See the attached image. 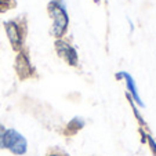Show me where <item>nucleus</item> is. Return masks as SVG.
Segmentation results:
<instances>
[{
    "instance_id": "4",
    "label": "nucleus",
    "mask_w": 156,
    "mask_h": 156,
    "mask_svg": "<svg viewBox=\"0 0 156 156\" xmlns=\"http://www.w3.org/2000/svg\"><path fill=\"white\" fill-rule=\"evenodd\" d=\"M15 71L20 75L21 79H28L33 75V68L30 65L29 59L25 54H20L17 57V61H15Z\"/></svg>"
},
{
    "instance_id": "6",
    "label": "nucleus",
    "mask_w": 156,
    "mask_h": 156,
    "mask_svg": "<svg viewBox=\"0 0 156 156\" xmlns=\"http://www.w3.org/2000/svg\"><path fill=\"white\" fill-rule=\"evenodd\" d=\"M120 76H123L124 79H126V84H127V88L130 90V93L133 94V97H134V100L137 101V102L140 104V105H142V101L141 98H140L138 93H137V87H136V83H134V80H133V77L130 76L129 73H126V72H123V73H120Z\"/></svg>"
},
{
    "instance_id": "3",
    "label": "nucleus",
    "mask_w": 156,
    "mask_h": 156,
    "mask_svg": "<svg viewBox=\"0 0 156 156\" xmlns=\"http://www.w3.org/2000/svg\"><path fill=\"white\" fill-rule=\"evenodd\" d=\"M55 50L61 58H64L69 65H76L77 64V54L73 48L65 41H55Z\"/></svg>"
},
{
    "instance_id": "5",
    "label": "nucleus",
    "mask_w": 156,
    "mask_h": 156,
    "mask_svg": "<svg viewBox=\"0 0 156 156\" xmlns=\"http://www.w3.org/2000/svg\"><path fill=\"white\" fill-rule=\"evenodd\" d=\"M6 30H7V35H9L10 43L12 44V47H14L15 50H20L21 46H22V35H21L17 24L12 22V21L6 22Z\"/></svg>"
},
{
    "instance_id": "9",
    "label": "nucleus",
    "mask_w": 156,
    "mask_h": 156,
    "mask_svg": "<svg viewBox=\"0 0 156 156\" xmlns=\"http://www.w3.org/2000/svg\"><path fill=\"white\" fill-rule=\"evenodd\" d=\"M148 142H149V147H151V149H152L153 155L156 156V144H155V141H153L151 137H148Z\"/></svg>"
},
{
    "instance_id": "10",
    "label": "nucleus",
    "mask_w": 156,
    "mask_h": 156,
    "mask_svg": "<svg viewBox=\"0 0 156 156\" xmlns=\"http://www.w3.org/2000/svg\"><path fill=\"white\" fill-rule=\"evenodd\" d=\"M4 130H6V129H4V127L2 126V124H0V142H2V137H3V133H4Z\"/></svg>"
},
{
    "instance_id": "2",
    "label": "nucleus",
    "mask_w": 156,
    "mask_h": 156,
    "mask_svg": "<svg viewBox=\"0 0 156 156\" xmlns=\"http://www.w3.org/2000/svg\"><path fill=\"white\" fill-rule=\"evenodd\" d=\"M48 12H50L51 18L54 20L53 35L55 37H61L64 35V32L66 30V27H68V14L65 11L64 6L59 4L58 2H51L50 6H48Z\"/></svg>"
},
{
    "instance_id": "1",
    "label": "nucleus",
    "mask_w": 156,
    "mask_h": 156,
    "mask_svg": "<svg viewBox=\"0 0 156 156\" xmlns=\"http://www.w3.org/2000/svg\"><path fill=\"white\" fill-rule=\"evenodd\" d=\"M0 148H6L14 155H24L27 152V140L15 130H4Z\"/></svg>"
},
{
    "instance_id": "8",
    "label": "nucleus",
    "mask_w": 156,
    "mask_h": 156,
    "mask_svg": "<svg viewBox=\"0 0 156 156\" xmlns=\"http://www.w3.org/2000/svg\"><path fill=\"white\" fill-rule=\"evenodd\" d=\"M11 6V0H0V11L6 10Z\"/></svg>"
},
{
    "instance_id": "7",
    "label": "nucleus",
    "mask_w": 156,
    "mask_h": 156,
    "mask_svg": "<svg viewBox=\"0 0 156 156\" xmlns=\"http://www.w3.org/2000/svg\"><path fill=\"white\" fill-rule=\"evenodd\" d=\"M83 120L82 119H73L72 122H69L68 127H66V134H75V133H77L80 129L83 127Z\"/></svg>"
},
{
    "instance_id": "11",
    "label": "nucleus",
    "mask_w": 156,
    "mask_h": 156,
    "mask_svg": "<svg viewBox=\"0 0 156 156\" xmlns=\"http://www.w3.org/2000/svg\"><path fill=\"white\" fill-rule=\"evenodd\" d=\"M48 156H64V155H59V153H51V155H48Z\"/></svg>"
}]
</instances>
